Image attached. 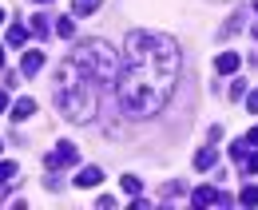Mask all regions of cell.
I'll list each match as a JSON object with an SVG mask.
<instances>
[{"instance_id":"obj_1","label":"cell","mask_w":258,"mask_h":210,"mask_svg":"<svg viewBox=\"0 0 258 210\" xmlns=\"http://www.w3.org/2000/svg\"><path fill=\"white\" fill-rule=\"evenodd\" d=\"M179 67H183V52L171 36L163 32H127L123 44V63L115 72V91H119V107L123 115L147 119L159 115L167 99L175 95L179 84Z\"/></svg>"},{"instance_id":"obj_2","label":"cell","mask_w":258,"mask_h":210,"mask_svg":"<svg viewBox=\"0 0 258 210\" xmlns=\"http://www.w3.org/2000/svg\"><path fill=\"white\" fill-rule=\"evenodd\" d=\"M56 103H60V111H64L72 123H92V115L99 111V80H92V76L80 72L76 84H68V88L56 91Z\"/></svg>"},{"instance_id":"obj_3","label":"cell","mask_w":258,"mask_h":210,"mask_svg":"<svg viewBox=\"0 0 258 210\" xmlns=\"http://www.w3.org/2000/svg\"><path fill=\"white\" fill-rule=\"evenodd\" d=\"M72 63L84 72V76H92L99 84H107V80H115V52L103 44V40H84L76 52H72Z\"/></svg>"},{"instance_id":"obj_4","label":"cell","mask_w":258,"mask_h":210,"mask_svg":"<svg viewBox=\"0 0 258 210\" xmlns=\"http://www.w3.org/2000/svg\"><path fill=\"white\" fill-rule=\"evenodd\" d=\"M76 163H80V151H76V143H56V151H48V155H44V167H48V171L76 167Z\"/></svg>"},{"instance_id":"obj_5","label":"cell","mask_w":258,"mask_h":210,"mask_svg":"<svg viewBox=\"0 0 258 210\" xmlns=\"http://www.w3.org/2000/svg\"><path fill=\"white\" fill-rule=\"evenodd\" d=\"M195 206H230V194L226 190H215V186H199L191 194Z\"/></svg>"},{"instance_id":"obj_6","label":"cell","mask_w":258,"mask_h":210,"mask_svg":"<svg viewBox=\"0 0 258 210\" xmlns=\"http://www.w3.org/2000/svg\"><path fill=\"white\" fill-rule=\"evenodd\" d=\"M32 115H36V99H32V95H24V99H16V103H12V119H16V123L32 119Z\"/></svg>"},{"instance_id":"obj_7","label":"cell","mask_w":258,"mask_h":210,"mask_svg":"<svg viewBox=\"0 0 258 210\" xmlns=\"http://www.w3.org/2000/svg\"><path fill=\"white\" fill-rule=\"evenodd\" d=\"M215 163H219V147H203L195 155V171H211Z\"/></svg>"},{"instance_id":"obj_8","label":"cell","mask_w":258,"mask_h":210,"mask_svg":"<svg viewBox=\"0 0 258 210\" xmlns=\"http://www.w3.org/2000/svg\"><path fill=\"white\" fill-rule=\"evenodd\" d=\"M242 24H246V12H234V16L226 20L223 28H219V40H230L234 32H242Z\"/></svg>"},{"instance_id":"obj_9","label":"cell","mask_w":258,"mask_h":210,"mask_svg":"<svg viewBox=\"0 0 258 210\" xmlns=\"http://www.w3.org/2000/svg\"><path fill=\"white\" fill-rule=\"evenodd\" d=\"M103 182V171L99 167H84L80 175H76V186H99Z\"/></svg>"},{"instance_id":"obj_10","label":"cell","mask_w":258,"mask_h":210,"mask_svg":"<svg viewBox=\"0 0 258 210\" xmlns=\"http://www.w3.org/2000/svg\"><path fill=\"white\" fill-rule=\"evenodd\" d=\"M40 67H44V52H24V76H36V72H40Z\"/></svg>"},{"instance_id":"obj_11","label":"cell","mask_w":258,"mask_h":210,"mask_svg":"<svg viewBox=\"0 0 258 210\" xmlns=\"http://www.w3.org/2000/svg\"><path fill=\"white\" fill-rule=\"evenodd\" d=\"M215 67H219L223 76H234V72H238V56H234V52H223V56L215 60Z\"/></svg>"},{"instance_id":"obj_12","label":"cell","mask_w":258,"mask_h":210,"mask_svg":"<svg viewBox=\"0 0 258 210\" xmlns=\"http://www.w3.org/2000/svg\"><path fill=\"white\" fill-rule=\"evenodd\" d=\"M103 0H72V16H88V12H96Z\"/></svg>"},{"instance_id":"obj_13","label":"cell","mask_w":258,"mask_h":210,"mask_svg":"<svg viewBox=\"0 0 258 210\" xmlns=\"http://www.w3.org/2000/svg\"><path fill=\"white\" fill-rule=\"evenodd\" d=\"M24 40H28V28H24V24H12V28H8V48H20Z\"/></svg>"},{"instance_id":"obj_14","label":"cell","mask_w":258,"mask_h":210,"mask_svg":"<svg viewBox=\"0 0 258 210\" xmlns=\"http://www.w3.org/2000/svg\"><path fill=\"white\" fill-rule=\"evenodd\" d=\"M238 202H242V206H258V186H242Z\"/></svg>"},{"instance_id":"obj_15","label":"cell","mask_w":258,"mask_h":210,"mask_svg":"<svg viewBox=\"0 0 258 210\" xmlns=\"http://www.w3.org/2000/svg\"><path fill=\"white\" fill-rule=\"evenodd\" d=\"M119 182H123V190H127L131 198H135V194H139V190H143V182L135 179V175H123V179H119Z\"/></svg>"},{"instance_id":"obj_16","label":"cell","mask_w":258,"mask_h":210,"mask_svg":"<svg viewBox=\"0 0 258 210\" xmlns=\"http://www.w3.org/2000/svg\"><path fill=\"white\" fill-rule=\"evenodd\" d=\"M230 155H234L238 163H246V155H250V143H246V139H238V143L230 147Z\"/></svg>"},{"instance_id":"obj_17","label":"cell","mask_w":258,"mask_h":210,"mask_svg":"<svg viewBox=\"0 0 258 210\" xmlns=\"http://www.w3.org/2000/svg\"><path fill=\"white\" fill-rule=\"evenodd\" d=\"M32 32H36V40H48V16H36V20H32Z\"/></svg>"},{"instance_id":"obj_18","label":"cell","mask_w":258,"mask_h":210,"mask_svg":"<svg viewBox=\"0 0 258 210\" xmlns=\"http://www.w3.org/2000/svg\"><path fill=\"white\" fill-rule=\"evenodd\" d=\"M12 179H16V163L4 159V163H0V182H12Z\"/></svg>"},{"instance_id":"obj_19","label":"cell","mask_w":258,"mask_h":210,"mask_svg":"<svg viewBox=\"0 0 258 210\" xmlns=\"http://www.w3.org/2000/svg\"><path fill=\"white\" fill-rule=\"evenodd\" d=\"M230 99H242L246 95V80H230V91H226Z\"/></svg>"},{"instance_id":"obj_20","label":"cell","mask_w":258,"mask_h":210,"mask_svg":"<svg viewBox=\"0 0 258 210\" xmlns=\"http://www.w3.org/2000/svg\"><path fill=\"white\" fill-rule=\"evenodd\" d=\"M72 32H76V24H72V20H68V16H64V20H60V24H56V36H64V40H68V36H72Z\"/></svg>"},{"instance_id":"obj_21","label":"cell","mask_w":258,"mask_h":210,"mask_svg":"<svg viewBox=\"0 0 258 210\" xmlns=\"http://www.w3.org/2000/svg\"><path fill=\"white\" fill-rule=\"evenodd\" d=\"M242 171H246V175H258V151H254V155H246V163H242Z\"/></svg>"},{"instance_id":"obj_22","label":"cell","mask_w":258,"mask_h":210,"mask_svg":"<svg viewBox=\"0 0 258 210\" xmlns=\"http://www.w3.org/2000/svg\"><path fill=\"white\" fill-rule=\"evenodd\" d=\"M246 107H250V111H254V115H258V88L250 91V95H246Z\"/></svg>"},{"instance_id":"obj_23","label":"cell","mask_w":258,"mask_h":210,"mask_svg":"<svg viewBox=\"0 0 258 210\" xmlns=\"http://www.w3.org/2000/svg\"><path fill=\"white\" fill-rule=\"evenodd\" d=\"M4 107H8V88L0 84V111H4Z\"/></svg>"},{"instance_id":"obj_24","label":"cell","mask_w":258,"mask_h":210,"mask_svg":"<svg viewBox=\"0 0 258 210\" xmlns=\"http://www.w3.org/2000/svg\"><path fill=\"white\" fill-rule=\"evenodd\" d=\"M246 143H258V127H250V131H246Z\"/></svg>"},{"instance_id":"obj_25","label":"cell","mask_w":258,"mask_h":210,"mask_svg":"<svg viewBox=\"0 0 258 210\" xmlns=\"http://www.w3.org/2000/svg\"><path fill=\"white\" fill-rule=\"evenodd\" d=\"M250 63H254V67H258V52H250Z\"/></svg>"},{"instance_id":"obj_26","label":"cell","mask_w":258,"mask_h":210,"mask_svg":"<svg viewBox=\"0 0 258 210\" xmlns=\"http://www.w3.org/2000/svg\"><path fill=\"white\" fill-rule=\"evenodd\" d=\"M0 63H4V44H0Z\"/></svg>"},{"instance_id":"obj_27","label":"cell","mask_w":258,"mask_h":210,"mask_svg":"<svg viewBox=\"0 0 258 210\" xmlns=\"http://www.w3.org/2000/svg\"><path fill=\"white\" fill-rule=\"evenodd\" d=\"M250 32H254V40H258V24H254V28H250Z\"/></svg>"},{"instance_id":"obj_28","label":"cell","mask_w":258,"mask_h":210,"mask_svg":"<svg viewBox=\"0 0 258 210\" xmlns=\"http://www.w3.org/2000/svg\"><path fill=\"white\" fill-rule=\"evenodd\" d=\"M0 24H4V12H0Z\"/></svg>"},{"instance_id":"obj_29","label":"cell","mask_w":258,"mask_h":210,"mask_svg":"<svg viewBox=\"0 0 258 210\" xmlns=\"http://www.w3.org/2000/svg\"><path fill=\"white\" fill-rule=\"evenodd\" d=\"M36 4H48V0H36Z\"/></svg>"},{"instance_id":"obj_30","label":"cell","mask_w":258,"mask_h":210,"mask_svg":"<svg viewBox=\"0 0 258 210\" xmlns=\"http://www.w3.org/2000/svg\"><path fill=\"white\" fill-rule=\"evenodd\" d=\"M254 12H258V4H254Z\"/></svg>"}]
</instances>
